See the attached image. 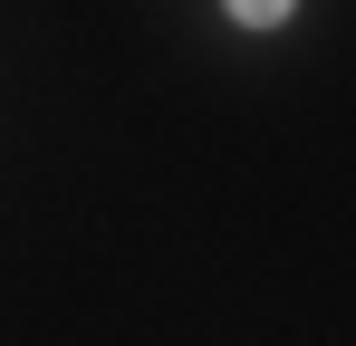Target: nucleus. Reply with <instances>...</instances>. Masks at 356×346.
Returning a JSON list of instances; mask_svg holds the SVG:
<instances>
[{"label":"nucleus","instance_id":"f257e3e1","mask_svg":"<svg viewBox=\"0 0 356 346\" xmlns=\"http://www.w3.org/2000/svg\"><path fill=\"white\" fill-rule=\"evenodd\" d=\"M298 0H232V19H250V29H280Z\"/></svg>","mask_w":356,"mask_h":346}]
</instances>
